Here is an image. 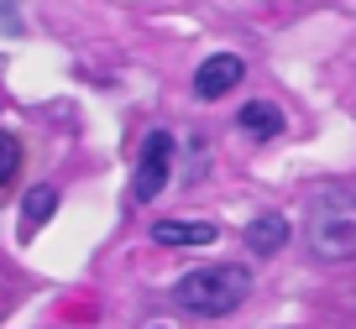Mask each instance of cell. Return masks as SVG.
<instances>
[{
	"label": "cell",
	"instance_id": "3",
	"mask_svg": "<svg viewBox=\"0 0 356 329\" xmlns=\"http://www.w3.org/2000/svg\"><path fill=\"white\" fill-rule=\"evenodd\" d=\"M168 178H173V136H168L163 126H157V131H147L142 157H136V173H131V199H136V204H152V199L168 188Z\"/></svg>",
	"mask_w": 356,
	"mask_h": 329
},
{
	"label": "cell",
	"instance_id": "9",
	"mask_svg": "<svg viewBox=\"0 0 356 329\" xmlns=\"http://www.w3.org/2000/svg\"><path fill=\"white\" fill-rule=\"evenodd\" d=\"M16 173H22V142L11 131H0V188L16 183Z\"/></svg>",
	"mask_w": 356,
	"mask_h": 329
},
{
	"label": "cell",
	"instance_id": "1",
	"mask_svg": "<svg viewBox=\"0 0 356 329\" xmlns=\"http://www.w3.org/2000/svg\"><path fill=\"white\" fill-rule=\"evenodd\" d=\"M252 298V272L246 262H210V267H194L173 282V303L194 319H225Z\"/></svg>",
	"mask_w": 356,
	"mask_h": 329
},
{
	"label": "cell",
	"instance_id": "5",
	"mask_svg": "<svg viewBox=\"0 0 356 329\" xmlns=\"http://www.w3.org/2000/svg\"><path fill=\"white\" fill-rule=\"evenodd\" d=\"M241 241H246V251H257V256H278L283 246H289V219H283L278 209H262V214L246 219Z\"/></svg>",
	"mask_w": 356,
	"mask_h": 329
},
{
	"label": "cell",
	"instance_id": "8",
	"mask_svg": "<svg viewBox=\"0 0 356 329\" xmlns=\"http://www.w3.org/2000/svg\"><path fill=\"white\" fill-rule=\"evenodd\" d=\"M53 209H58V188L53 183H37L32 194H26V204H22V235H26V241L53 219Z\"/></svg>",
	"mask_w": 356,
	"mask_h": 329
},
{
	"label": "cell",
	"instance_id": "6",
	"mask_svg": "<svg viewBox=\"0 0 356 329\" xmlns=\"http://www.w3.org/2000/svg\"><path fill=\"white\" fill-rule=\"evenodd\" d=\"M215 225L210 219H157L152 225V241L157 246H215Z\"/></svg>",
	"mask_w": 356,
	"mask_h": 329
},
{
	"label": "cell",
	"instance_id": "2",
	"mask_svg": "<svg viewBox=\"0 0 356 329\" xmlns=\"http://www.w3.org/2000/svg\"><path fill=\"white\" fill-rule=\"evenodd\" d=\"M314 256L325 262H346L356 256V194L351 188H320L309 199V219H304Z\"/></svg>",
	"mask_w": 356,
	"mask_h": 329
},
{
	"label": "cell",
	"instance_id": "7",
	"mask_svg": "<svg viewBox=\"0 0 356 329\" xmlns=\"http://www.w3.org/2000/svg\"><path fill=\"white\" fill-rule=\"evenodd\" d=\"M236 126H241L252 142H273V136H278L289 121H283V110H278V105H267V99H252V105H241Z\"/></svg>",
	"mask_w": 356,
	"mask_h": 329
},
{
	"label": "cell",
	"instance_id": "4",
	"mask_svg": "<svg viewBox=\"0 0 356 329\" xmlns=\"http://www.w3.org/2000/svg\"><path fill=\"white\" fill-rule=\"evenodd\" d=\"M241 78H246L241 58H236V53H215V58H204L200 74H194V94H200V99H225Z\"/></svg>",
	"mask_w": 356,
	"mask_h": 329
}]
</instances>
